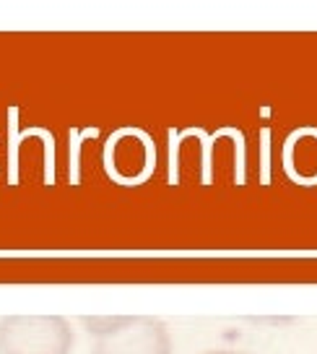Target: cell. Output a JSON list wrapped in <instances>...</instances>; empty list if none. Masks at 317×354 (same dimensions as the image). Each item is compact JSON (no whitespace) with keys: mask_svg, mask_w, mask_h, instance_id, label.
Wrapping results in <instances>:
<instances>
[{"mask_svg":"<svg viewBox=\"0 0 317 354\" xmlns=\"http://www.w3.org/2000/svg\"><path fill=\"white\" fill-rule=\"evenodd\" d=\"M94 333L91 354H172V336L162 321L146 315L86 318Z\"/></svg>","mask_w":317,"mask_h":354,"instance_id":"cell-1","label":"cell"},{"mask_svg":"<svg viewBox=\"0 0 317 354\" xmlns=\"http://www.w3.org/2000/svg\"><path fill=\"white\" fill-rule=\"evenodd\" d=\"M73 328L60 315H8L0 321V354H70Z\"/></svg>","mask_w":317,"mask_h":354,"instance_id":"cell-2","label":"cell"},{"mask_svg":"<svg viewBox=\"0 0 317 354\" xmlns=\"http://www.w3.org/2000/svg\"><path fill=\"white\" fill-rule=\"evenodd\" d=\"M190 136L200 138V183L203 185H213V146L224 136L234 141V185H244L247 183V175H244V169H247V136L242 133V128L224 125L216 133H206V128H185V131H177L175 128L177 144H182Z\"/></svg>","mask_w":317,"mask_h":354,"instance_id":"cell-3","label":"cell"},{"mask_svg":"<svg viewBox=\"0 0 317 354\" xmlns=\"http://www.w3.org/2000/svg\"><path fill=\"white\" fill-rule=\"evenodd\" d=\"M305 136L317 138V128H312V125H302V128H296V131L289 133V138L284 141V172L294 185H299V188H305V185H302L299 169H296V165H294V151H296V144H299Z\"/></svg>","mask_w":317,"mask_h":354,"instance_id":"cell-4","label":"cell"},{"mask_svg":"<svg viewBox=\"0 0 317 354\" xmlns=\"http://www.w3.org/2000/svg\"><path fill=\"white\" fill-rule=\"evenodd\" d=\"M8 120H11V128H8V183L16 185L19 183V138H16V133H19V110L16 107H11Z\"/></svg>","mask_w":317,"mask_h":354,"instance_id":"cell-5","label":"cell"},{"mask_svg":"<svg viewBox=\"0 0 317 354\" xmlns=\"http://www.w3.org/2000/svg\"><path fill=\"white\" fill-rule=\"evenodd\" d=\"M260 185H271V133H260Z\"/></svg>","mask_w":317,"mask_h":354,"instance_id":"cell-6","label":"cell"},{"mask_svg":"<svg viewBox=\"0 0 317 354\" xmlns=\"http://www.w3.org/2000/svg\"><path fill=\"white\" fill-rule=\"evenodd\" d=\"M81 136H84V133L70 131V141H73V162H70V183H73V185H76V183H78V141H81Z\"/></svg>","mask_w":317,"mask_h":354,"instance_id":"cell-7","label":"cell"},{"mask_svg":"<svg viewBox=\"0 0 317 354\" xmlns=\"http://www.w3.org/2000/svg\"><path fill=\"white\" fill-rule=\"evenodd\" d=\"M203 354H244V352H234V349H211V352H203Z\"/></svg>","mask_w":317,"mask_h":354,"instance_id":"cell-8","label":"cell"}]
</instances>
